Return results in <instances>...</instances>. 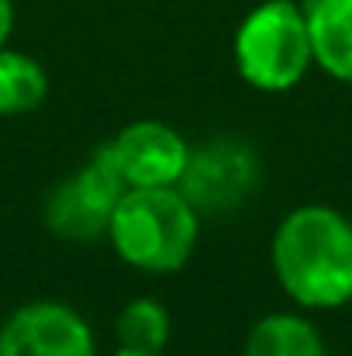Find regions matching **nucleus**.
Wrapping results in <instances>:
<instances>
[{
    "label": "nucleus",
    "instance_id": "11",
    "mask_svg": "<svg viewBox=\"0 0 352 356\" xmlns=\"http://www.w3.org/2000/svg\"><path fill=\"white\" fill-rule=\"evenodd\" d=\"M117 343L128 346V350H145V353H162L166 343H169V332H173V322H169V312L152 301V298H138V301H128L121 308L115 322Z\"/></svg>",
    "mask_w": 352,
    "mask_h": 356
},
{
    "label": "nucleus",
    "instance_id": "8",
    "mask_svg": "<svg viewBox=\"0 0 352 356\" xmlns=\"http://www.w3.org/2000/svg\"><path fill=\"white\" fill-rule=\"evenodd\" d=\"M242 356H328V350L321 332L308 318L294 312H276L249 329Z\"/></svg>",
    "mask_w": 352,
    "mask_h": 356
},
{
    "label": "nucleus",
    "instance_id": "4",
    "mask_svg": "<svg viewBox=\"0 0 352 356\" xmlns=\"http://www.w3.org/2000/svg\"><path fill=\"white\" fill-rule=\"evenodd\" d=\"M259 180V159L245 142L215 138L201 149H190L187 170L180 177V194L201 215H228L249 201Z\"/></svg>",
    "mask_w": 352,
    "mask_h": 356
},
{
    "label": "nucleus",
    "instance_id": "13",
    "mask_svg": "<svg viewBox=\"0 0 352 356\" xmlns=\"http://www.w3.org/2000/svg\"><path fill=\"white\" fill-rule=\"evenodd\" d=\"M111 356H162V353H145V350H128V346H121V350H115Z\"/></svg>",
    "mask_w": 352,
    "mask_h": 356
},
{
    "label": "nucleus",
    "instance_id": "3",
    "mask_svg": "<svg viewBox=\"0 0 352 356\" xmlns=\"http://www.w3.org/2000/svg\"><path fill=\"white\" fill-rule=\"evenodd\" d=\"M315 63L304 3L266 0L245 14L235 31V66L262 94H283L304 80Z\"/></svg>",
    "mask_w": 352,
    "mask_h": 356
},
{
    "label": "nucleus",
    "instance_id": "5",
    "mask_svg": "<svg viewBox=\"0 0 352 356\" xmlns=\"http://www.w3.org/2000/svg\"><path fill=\"white\" fill-rule=\"evenodd\" d=\"M0 356H97V343L76 308L31 301L3 322Z\"/></svg>",
    "mask_w": 352,
    "mask_h": 356
},
{
    "label": "nucleus",
    "instance_id": "1",
    "mask_svg": "<svg viewBox=\"0 0 352 356\" xmlns=\"http://www.w3.org/2000/svg\"><path fill=\"white\" fill-rule=\"evenodd\" d=\"M280 287L315 312L352 301V222L328 204L294 208L269 245Z\"/></svg>",
    "mask_w": 352,
    "mask_h": 356
},
{
    "label": "nucleus",
    "instance_id": "12",
    "mask_svg": "<svg viewBox=\"0 0 352 356\" xmlns=\"http://www.w3.org/2000/svg\"><path fill=\"white\" fill-rule=\"evenodd\" d=\"M10 31H14V3L10 0H0V49L7 45Z\"/></svg>",
    "mask_w": 352,
    "mask_h": 356
},
{
    "label": "nucleus",
    "instance_id": "2",
    "mask_svg": "<svg viewBox=\"0 0 352 356\" xmlns=\"http://www.w3.org/2000/svg\"><path fill=\"white\" fill-rule=\"evenodd\" d=\"M201 211L180 187H128L108 222L115 252L135 270L176 273L197 249Z\"/></svg>",
    "mask_w": 352,
    "mask_h": 356
},
{
    "label": "nucleus",
    "instance_id": "10",
    "mask_svg": "<svg viewBox=\"0 0 352 356\" xmlns=\"http://www.w3.org/2000/svg\"><path fill=\"white\" fill-rule=\"evenodd\" d=\"M45 222L56 236L73 238V242H94V238L108 236V218L97 215L73 187V180H62L45 204Z\"/></svg>",
    "mask_w": 352,
    "mask_h": 356
},
{
    "label": "nucleus",
    "instance_id": "6",
    "mask_svg": "<svg viewBox=\"0 0 352 356\" xmlns=\"http://www.w3.org/2000/svg\"><path fill=\"white\" fill-rule=\"evenodd\" d=\"M111 152L128 187H176L190 159L183 135L152 118L124 124L111 138Z\"/></svg>",
    "mask_w": 352,
    "mask_h": 356
},
{
    "label": "nucleus",
    "instance_id": "7",
    "mask_svg": "<svg viewBox=\"0 0 352 356\" xmlns=\"http://www.w3.org/2000/svg\"><path fill=\"white\" fill-rule=\"evenodd\" d=\"M304 14L315 63L328 76L352 83V0H304Z\"/></svg>",
    "mask_w": 352,
    "mask_h": 356
},
{
    "label": "nucleus",
    "instance_id": "9",
    "mask_svg": "<svg viewBox=\"0 0 352 356\" xmlns=\"http://www.w3.org/2000/svg\"><path fill=\"white\" fill-rule=\"evenodd\" d=\"M45 97H49V73L42 70V63L3 45L0 49V115L3 118L28 115L42 108Z\"/></svg>",
    "mask_w": 352,
    "mask_h": 356
}]
</instances>
